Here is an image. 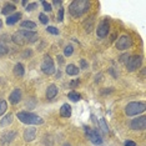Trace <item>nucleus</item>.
Returning a JSON list of instances; mask_svg holds the SVG:
<instances>
[{
    "mask_svg": "<svg viewBox=\"0 0 146 146\" xmlns=\"http://www.w3.org/2000/svg\"><path fill=\"white\" fill-rule=\"evenodd\" d=\"M39 35L36 31L33 30H19L13 35L11 40L18 45H25V44H31L38 40Z\"/></svg>",
    "mask_w": 146,
    "mask_h": 146,
    "instance_id": "nucleus-1",
    "label": "nucleus"
},
{
    "mask_svg": "<svg viewBox=\"0 0 146 146\" xmlns=\"http://www.w3.org/2000/svg\"><path fill=\"white\" fill-rule=\"evenodd\" d=\"M90 8V3L88 0H74L69 6V13L74 18H80Z\"/></svg>",
    "mask_w": 146,
    "mask_h": 146,
    "instance_id": "nucleus-2",
    "label": "nucleus"
},
{
    "mask_svg": "<svg viewBox=\"0 0 146 146\" xmlns=\"http://www.w3.org/2000/svg\"><path fill=\"white\" fill-rule=\"evenodd\" d=\"M18 119L23 122V124H28V125H41V124H44V120H42L40 116L33 114V112H28V111L18 112Z\"/></svg>",
    "mask_w": 146,
    "mask_h": 146,
    "instance_id": "nucleus-3",
    "label": "nucleus"
},
{
    "mask_svg": "<svg viewBox=\"0 0 146 146\" xmlns=\"http://www.w3.org/2000/svg\"><path fill=\"white\" fill-rule=\"evenodd\" d=\"M146 109L145 102L137 101V102H130V104L126 105L125 108V112L127 116H134V115H139L141 112H144Z\"/></svg>",
    "mask_w": 146,
    "mask_h": 146,
    "instance_id": "nucleus-4",
    "label": "nucleus"
},
{
    "mask_svg": "<svg viewBox=\"0 0 146 146\" xmlns=\"http://www.w3.org/2000/svg\"><path fill=\"white\" fill-rule=\"evenodd\" d=\"M41 70L46 75H51V74H54L55 72L54 61H52V59L49 55L44 56V60H42V62H41Z\"/></svg>",
    "mask_w": 146,
    "mask_h": 146,
    "instance_id": "nucleus-5",
    "label": "nucleus"
},
{
    "mask_svg": "<svg viewBox=\"0 0 146 146\" xmlns=\"http://www.w3.org/2000/svg\"><path fill=\"white\" fill-rule=\"evenodd\" d=\"M84 129H85V132H86V135H88V137L90 139V141L92 144L94 145L102 144V137H101V135L99 134V130H91L88 126H84Z\"/></svg>",
    "mask_w": 146,
    "mask_h": 146,
    "instance_id": "nucleus-6",
    "label": "nucleus"
},
{
    "mask_svg": "<svg viewBox=\"0 0 146 146\" xmlns=\"http://www.w3.org/2000/svg\"><path fill=\"white\" fill-rule=\"evenodd\" d=\"M141 62H142V58H141L140 55H134V56H131V58L129 59L127 61H126L127 70H129V71H135V70H137V69L140 68Z\"/></svg>",
    "mask_w": 146,
    "mask_h": 146,
    "instance_id": "nucleus-7",
    "label": "nucleus"
},
{
    "mask_svg": "<svg viewBox=\"0 0 146 146\" xmlns=\"http://www.w3.org/2000/svg\"><path fill=\"white\" fill-rule=\"evenodd\" d=\"M131 44H132V41H131L130 36L122 35L121 38L119 39L117 41H116V49H117V50H121V51L127 50V49L131 46Z\"/></svg>",
    "mask_w": 146,
    "mask_h": 146,
    "instance_id": "nucleus-8",
    "label": "nucleus"
},
{
    "mask_svg": "<svg viewBox=\"0 0 146 146\" xmlns=\"http://www.w3.org/2000/svg\"><path fill=\"white\" fill-rule=\"evenodd\" d=\"M130 127L132 130H145L146 127V117L145 116H140V117L132 119L130 122Z\"/></svg>",
    "mask_w": 146,
    "mask_h": 146,
    "instance_id": "nucleus-9",
    "label": "nucleus"
},
{
    "mask_svg": "<svg viewBox=\"0 0 146 146\" xmlns=\"http://www.w3.org/2000/svg\"><path fill=\"white\" fill-rule=\"evenodd\" d=\"M109 29H110V26H109V21L108 20H102L100 24L98 25L96 35H98L99 38H105V36L109 34Z\"/></svg>",
    "mask_w": 146,
    "mask_h": 146,
    "instance_id": "nucleus-10",
    "label": "nucleus"
},
{
    "mask_svg": "<svg viewBox=\"0 0 146 146\" xmlns=\"http://www.w3.org/2000/svg\"><path fill=\"white\" fill-rule=\"evenodd\" d=\"M35 137H36V129H34V127H28V129H25V131H24V140H25L26 142L34 141Z\"/></svg>",
    "mask_w": 146,
    "mask_h": 146,
    "instance_id": "nucleus-11",
    "label": "nucleus"
},
{
    "mask_svg": "<svg viewBox=\"0 0 146 146\" xmlns=\"http://www.w3.org/2000/svg\"><path fill=\"white\" fill-rule=\"evenodd\" d=\"M16 131H8L4 132L1 136V144H10V142L16 137Z\"/></svg>",
    "mask_w": 146,
    "mask_h": 146,
    "instance_id": "nucleus-12",
    "label": "nucleus"
},
{
    "mask_svg": "<svg viewBox=\"0 0 146 146\" xmlns=\"http://www.w3.org/2000/svg\"><path fill=\"white\" fill-rule=\"evenodd\" d=\"M9 100H10L11 104H18V102H20V100H21L20 89H15V90L10 94V96H9Z\"/></svg>",
    "mask_w": 146,
    "mask_h": 146,
    "instance_id": "nucleus-13",
    "label": "nucleus"
},
{
    "mask_svg": "<svg viewBox=\"0 0 146 146\" xmlns=\"http://www.w3.org/2000/svg\"><path fill=\"white\" fill-rule=\"evenodd\" d=\"M56 95H58V86L55 84L49 85L48 89H46V98H48L49 100H51V99H54Z\"/></svg>",
    "mask_w": 146,
    "mask_h": 146,
    "instance_id": "nucleus-14",
    "label": "nucleus"
},
{
    "mask_svg": "<svg viewBox=\"0 0 146 146\" xmlns=\"http://www.w3.org/2000/svg\"><path fill=\"white\" fill-rule=\"evenodd\" d=\"M20 19H21V14H20V13H15V14L8 16V19H6V24H8V25H14L15 23H18Z\"/></svg>",
    "mask_w": 146,
    "mask_h": 146,
    "instance_id": "nucleus-15",
    "label": "nucleus"
},
{
    "mask_svg": "<svg viewBox=\"0 0 146 146\" xmlns=\"http://www.w3.org/2000/svg\"><path fill=\"white\" fill-rule=\"evenodd\" d=\"M60 115H61V117H70L71 116V106L69 104H64L60 109Z\"/></svg>",
    "mask_w": 146,
    "mask_h": 146,
    "instance_id": "nucleus-16",
    "label": "nucleus"
},
{
    "mask_svg": "<svg viewBox=\"0 0 146 146\" xmlns=\"http://www.w3.org/2000/svg\"><path fill=\"white\" fill-rule=\"evenodd\" d=\"M79 71H80V69H79L76 65H74V64L68 65V68H66V74L70 75V76L78 75V74H79Z\"/></svg>",
    "mask_w": 146,
    "mask_h": 146,
    "instance_id": "nucleus-17",
    "label": "nucleus"
},
{
    "mask_svg": "<svg viewBox=\"0 0 146 146\" xmlns=\"http://www.w3.org/2000/svg\"><path fill=\"white\" fill-rule=\"evenodd\" d=\"M11 122H13V115L8 114L0 120V126H1V127H6V126H9Z\"/></svg>",
    "mask_w": 146,
    "mask_h": 146,
    "instance_id": "nucleus-18",
    "label": "nucleus"
},
{
    "mask_svg": "<svg viewBox=\"0 0 146 146\" xmlns=\"http://www.w3.org/2000/svg\"><path fill=\"white\" fill-rule=\"evenodd\" d=\"M14 75L19 76V78H21V76L24 75V66H23V64L18 62V64L14 66Z\"/></svg>",
    "mask_w": 146,
    "mask_h": 146,
    "instance_id": "nucleus-19",
    "label": "nucleus"
},
{
    "mask_svg": "<svg viewBox=\"0 0 146 146\" xmlns=\"http://www.w3.org/2000/svg\"><path fill=\"white\" fill-rule=\"evenodd\" d=\"M15 5L14 4H6L4 8H3V10H1V14H4V15H8L9 16V14L10 13H13V11H15Z\"/></svg>",
    "mask_w": 146,
    "mask_h": 146,
    "instance_id": "nucleus-20",
    "label": "nucleus"
},
{
    "mask_svg": "<svg viewBox=\"0 0 146 146\" xmlns=\"http://www.w3.org/2000/svg\"><path fill=\"white\" fill-rule=\"evenodd\" d=\"M21 28L23 29H35L36 28V24L33 21H29V20H25V21H21Z\"/></svg>",
    "mask_w": 146,
    "mask_h": 146,
    "instance_id": "nucleus-21",
    "label": "nucleus"
},
{
    "mask_svg": "<svg viewBox=\"0 0 146 146\" xmlns=\"http://www.w3.org/2000/svg\"><path fill=\"white\" fill-rule=\"evenodd\" d=\"M68 98L70 99L71 101H79V100L81 99V95L78 94V92H75V91H71V92H69Z\"/></svg>",
    "mask_w": 146,
    "mask_h": 146,
    "instance_id": "nucleus-22",
    "label": "nucleus"
},
{
    "mask_svg": "<svg viewBox=\"0 0 146 146\" xmlns=\"http://www.w3.org/2000/svg\"><path fill=\"white\" fill-rule=\"evenodd\" d=\"M8 52H9L8 46H6L4 42L0 41V58H1V56H5L6 54H8Z\"/></svg>",
    "mask_w": 146,
    "mask_h": 146,
    "instance_id": "nucleus-23",
    "label": "nucleus"
},
{
    "mask_svg": "<svg viewBox=\"0 0 146 146\" xmlns=\"http://www.w3.org/2000/svg\"><path fill=\"white\" fill-rule=\"evenodd\" d=\"M92 24H94V18H90V19H89V24L84 23V28H85V31H86V33H91Z\"/></svg>",
    "mask_w": 146,
    "mask_h": 146,
    "instance_id": "nucleus-24",
    "label": "nucleus"
},
{
    "mask_svg": "<svg viewBox=\"0 0 146 146\" xmlns=\"http://www.w3.org/2000/svg\"><path fill=\"white\" fill-rule=\"evenodd\" d=\"M99 124H100V127L102 129V131H104L105 134H108V132H109V126H108V124H106V121H105V119H104V117L100 119Z\"/></svg>",
    "mask_w": 146,
    "mask_h": 146,
    "instance_id": "nucleus-25",
    "label": "nucleus"
},
{
    "mask_svg": "<svg viewBox=\"0 0 146 146\" xmlns=\"http://www.w3.org/2000/svg\"><path fill=\"white\" fill-rule=\"evenodd\" d=\"M6 110H8V104H6L5 100H1L0 101V116L4 115Z\"/></svg>",
    "mask_w": 146,
    "mask_h": 146,
    "instance_id": "nucleus-26",
    "label": "nucleus"
},
{
    "mask_svg": "<svg viewBox=\"0 0 146 146\" xmlns=\"http://www.w3.org/2000/svg\"><path fill=\"white\" fill-rule=\"evenodd\" d=\"M72 52H74V48H72L71 45H68L66 48L64 49V55L65 56H70Z\"/></svg>",
    "mask_w": 146,
    "mask_h": 146,
    "instance_id": "nucleus-27",
    "label": "nucleus"
},
{
    "mask_svg": "<svg viewBox=\"0 0 146 146\" xmlns=\"http://www.w3.org/2000/svg\"><path fill=\"white\" fill-rule=\"evenodd\" d=\"M46 31L50 33V34H52V35H58L59 34V30L56 28H54V26H48V28H46Z\"/></svg>",
    "mask_w": 146,
    "mask_h": 146,
    "instance_id": "nucleus-28",
    "label": "nucleus"
},
{
    "mask_svg": "<svg viewBox=\"0 0 146 146\" xmlns=\"http://www.w3.org/2000/svg\"><path fill=\"white\" fill-rule=\"evenodd\" d=\"M39 19H40V21H41V24H48V21H49V18H48V16H46L45 14H44V13H41V14L40 15H39Z\"/></svg>",
    "mask_w": 146,
    "mask_h": 146,
    "instance_id": "nucleus-29",
    "label": "nucleus"
},
{
    "mask_svg": "<svg viewBox=\"0 0 146 146\" xmlns=\"http://www.w3.org/2000/svg\"><path fill=\"white\" fill-rule=\"evenodd\" d=\"M36 8H38V3H31V4H28L25 10L26 11H33V10H35Z\"/></svg>",
    "mask_w": 146,
    "mask_h": 146,
    "instance_id": "nucleus-30",
    "label": "nucleus"
},
{
    "mask_svg": "<svg viewBox=\"0 0 146 146\" xmlns=\"http://www.w3.org/2000/svg\"><path fill=\"white\" fill-rule=\"evenodd\" d=\"M41 4H42V6H44V10H45V11H51V10H52V6H51L50 3H48V1H42Z\"/></svg>",
    "mask_w": 146,
    "mask_h": 146,
    "instance_id": "nucleus-31",
    "label": "nucleus"
},
{
    "mask_svg": "<svg viewBox=\"0 0 146 146\" xmlns=\"http://www.w3.org/2000/svg\"><path fill=\"white\" fill-rule=\"evenodd\" d=\"M35 105H36V100L34 98H31L30 99V102H26V106H28L29 109H34L35 108Z\"/></svg>",
    "mask_w": 146,
    "mask_h": 146,
    "instance_id": "nucleus-32",
    "label": "nucleus"
},
{
    "mask_svg": "<svg viewBox=\"0 0 146 146\" xmlns=\"http://www.w3.org/2000/svg\"><path fill=\"white\" fill-rule=\"evenodd\" d=\"M62 19H64V9H62V8H60V9H59L58 20H59V21H62Z\"/></svg>",
    "mask_w": 146,
    "mask_h": 146,
    "instance_id": "nucleus-33",
    "label": "nucleus"
},
{
    "mask_svg": "<svg viewBox=\"0 0 146 146\" xmlns=\"http://www.w3.org/2000/svg\"><path fill=\"white\" fill-rule=\"evenodd\" d=\"M80 65H81V69H88V62H86L84 59L80 60Z\"/></svg>",
    "mask_w": 146,
    "mask_h": 146,
    "instance_id": "nucleus-34",
    "label": "nucleus"
},
{
    "mask_svg": "<svg viewBox=\"0 0 146 146\" xmlns=\"http://www.w3.org/2000/svg\"><path fill=\"white\" fill-rule=\"evenodd\" d=\"M124 146H136V144H135L134 141H131V140H127V141L125 142Z\"/></svg>",
    "mask_w": 146,
    "mask_h": 146,
    "instance_id": "nucleus-35",
    "label": "nucleus"
},
{
    "mask_svg": "<svg viewBox=\"0 0 146 146\" xmlns=\"http://www.w3.org/2000/svg\"><path fill=\"white\" fill-rule=\"evenodd\" d=\"M79 82H80V81H79L78 79H76V80H74V81H71V82H70V88H75L76 85H79Z\"/></svg>",
    "mask_w": 146,
    "mask_h": 146,
    "instance_id": "nucleus-36",
    "label": "nucleus"
},
{
    "mask_svg": "<svg viewBox=\"0 0 146 146\" xmlns=\"http://www.w3.org/2000/svg\"><path fill=\"white\" fill-rule=\"evenodd\" d=\"M52 4H54L55 6H60L62 4V1H60V0H59V1H58V0H55V1H52Z\"/></svg>",
    "mask_w": 146,
    "mask_h": 146,
    "instance_id": "nucleus-37",
    "label": "nucleus"
},
{
    "mask_svg": "<svg viewBox=\"0 0 146 146\" xmlns=\"http://www.w3.org/2000/svg\"><path fill=\"white\" fill-rule=\"evenodd\" d=\"M23 55H24V56H30V55H31V51H30V50H28V51H25Z\"/></svg>",
    "mask_w": 146,
    "mask_h": 146,
    "instance_id": "nucleus-38",
    "label": "nucleus"
},
{
    "mask_svg": "<svg viewBox=\"0 0 146 146\" xmlns=\"http://www.w3.org/2000/svg\"><path fill=\"white\" fill-rule=\"evenodd\" d=\"M58 59H59V62H60V64H62V62H64V59H62V56L59 55V56H58Z\"/></svg>",
    "mask_w": 146,
    "mask_h": 146,
    "instance_id": "nucleus-39",
    "label": "nucleus"
},
{
    "mask_svg": "<svg viewBox=\"0 0 146 146\" xmlns=\"http://www.w3.org/2000/svg\"><path fill=\"white\" fill-rule=\"evenodd\" d=\"M125 58H129V56H127V55H122V56H121V59H120V60H121V61H124V60H125Z\"/></svg>",
    "mask_w": 146,
    "mask_h": 146,
    "instance_id": "nucleus-40",
    "label": "nucleus"
},
{
    "mask_svg": "<svg viewBox=\"0 0 146 146\" xmlns=\"http://www.w3.org/2000/svg\"><path fill=\"white\" fill-rule=\"evenodd\" d=\"M1 26H3V21L0 20V29H1Z\"/></svg>",
    "mask_w": 146,
    "mask_h": 146,
    "instance_id": "nucleus-41",
    "label": "nucleus"
},
{
    "mask_svg": "<svg viewBox=\"0 0 146 146\" xmlns=\"http://www.w3.org/2000/svg\"><path fill=\"white\" fill-rule=\"evenodd\" d=\"M62 146H71V145H70V144H64Z\"/></svg>",
    "mask_w": 146,
    "mask_h": 146,
    "instance_id": "nucleus-42",
    "label": "nucleus"
}]
</instances>
